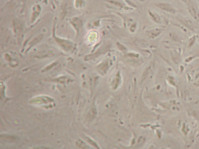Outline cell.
Masks as SVG:
<instances>
[{
  "instance_id": "6da1fadb",
  "label": "cell",
  "mask_w": 199,
  "mask_h": 149,
  "mask_svg": "<svg viewBox=\"0 0 199 149\" xmlns=\"http://www.w3.org/2000/svg\"><path fill=\"white\" fill-rule=\"evenodd\" d=\"M159 6L161 9L170 12H174L175 11L173 7L168 4H160L159 5Z\"/></svg>"
}]
</instances>
